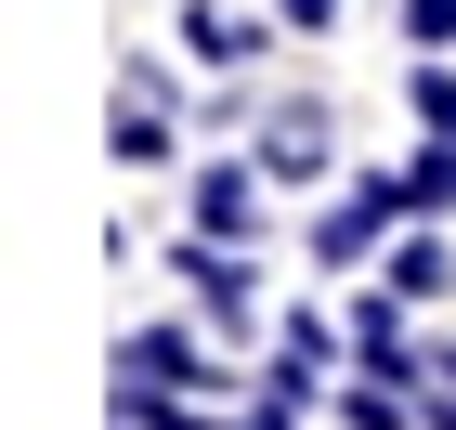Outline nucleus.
Returning a JSON list of instances; mask_svg holds the SVG:
<instances>
[{"instance_id": "nucleus-1", "label": "nucleus", "mask_w": 456, "mask_h": 430, "mask_svg": "<svg viewBox=\"0 0 456 430\" xmlns=\"http://www.w3.org/2000/svg\"><path fill=\"white\" fill-rule=\"evenodd\" d=\"M391 222H404V183H391V170H352L339 196L314 209V235H300V248H314V274H365V261L391 248Z\"/></svg>"}, {"instance_id": "nucleus-2", "label": "nucleus", "mask_w": 456, "mask_h": 430, "mask_svg": "<svg viewBox=\"0 0 456 430\" xmlns=\"http://www.w3.org/2000/svg\"><path fill=\"white\" fill-rule=\"evenodd\" d=\"M118 378H131V392H183V404L248 392L235 365H209V353H196V326H131V339H118Z\"/></svg>"}, {"instance_id": "nucleus-3", "label": "nucleus", "mask_w": 456, "mask_h": 430, "mask_svg": "<svg viewBox=\"0 0 456 430\" xmlns=\"http://www.w3.org/2000/svg\"><path fill=\"white\" fill-rule=\"evenodd\" d=\"M170 274H183V300H196L222 339H248V326H261V274H248V248H222V235H183V248H170Z\"/></svg>"}, {"instance_id": "nucleus-4", "label": "nucleus", "mask_w": 456, "mask_h": 430, "mask_svg": "<svg viewBox=\"0 0 456 430\" xmlns=\"http://www.w3.org/2000/svg\"><path fill=\"white\" fill-rule=\"evenodd\" d=\"M248 157H261V183H326V157H339V131H326V105H274Z\"/></svg>"}, {"instance_id": "nucleus-5", "label": "nucleus", "mask_w": 456, "mask_h": 430, "mask_svg": "<svg viewBox=\"0 0 456 430\" xmlns=\"http://www.w3.org/2000/svg\"><path fill=\"white\" fill-rule=\"evenodd\" d=\"M274 39H287V13H235V0H196V13H183V53H196V66H261Z\"/></svg>"}, {"instance_id": "nucleus-6", "label": "nucleus", "mask_w": 456, "mask_h": 430, "mask_svg": "<svg viewBox=\"0 0 456 430\" xmlns=\"http://www.w3.org/2000/svg\"><path fill=\"white\" fill-rule=\"evenodd\" d=\"M196 235H222V248L261 235V157H209L196 170Z\"/></svg>"}, {"instance_id": "nucleus-7", "label": "nucleus", "mask_w": 456, "mask_h": 430, "mask_svg": "<svg viewBox=\"0 0 456 430\" xmlns=\"http://www.w3.org/2000/svg\"><path fill=\"white\" fill-rule=\"evenodd\" d=\"M379 274L404 287V300H456V248L430 235V222H404V235H391V261H379Z\"/></svg>"}, {"instance_id": "nucleus-8", "label": "nucleus", "mask_w": 456, "mask_h": 430, "mask_svg": "<svg viewBox=\"0 0 456 430\" xmlns=\"http://www.w3.org/2000/svg\"><path fill=\"white\" fill-rule=\"evenodd\" d=\"M391 183H404V222H456V131H430Z\"/></svg>"}, {"instance_id": "nucleus-9", "label": "nucleus", "mask_w": 456, "mask_h": 430, "mask_svg": "<svg viewBox=\"0 0 456 430\" xmlns=\"http://www.w3.org/2000/svg\"><path fill=\"white\" fill-rule=\"evenodd\" d=\"M170 105H143V92H118V170H170Z\"/></svg>"}, {"instance_id": "nucleus-10", "label": "nucleus", "mask_w": 456, "mask_h": 430, "mask_svg": "<svg viewBox=\"0 0 456 430\" xmlns=\"http://www.w3.org/2000/svg\"><path fill=\"white\" fill-rule=\"evenodd\" d=\"M404 105H418V131H456V66H444V53L404 66Z\"/></svg>"}, {"instance_id": "nucleus-11", "label": "nucleus", "mask_w": 456, "mask_h": 430, "mask_svg": "<svg viewBox=\"0 0 456 430\" xmlns=\"http://www.w3.org/2000/svg\"><path fill=\"white\" fill-rule=\"evenodd\" d=\"M404 39L418 53H456V0H404Z\"/></svg>"}, {"instance_id": "nucleus-12", "label": "nucleus", "mask_w": 456, "mask_h": 430, "mask_svg": "<svg viewBox=\"0 0 456 430\" xmlns=\"http://www.w3.org/2000/svg\"><path fill=\"white\" fill-rule=\"evenodd\" d=\"M274 13H287V39H314V27H339L352 0H274Z\"/></svg>"}]
</instances>
